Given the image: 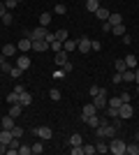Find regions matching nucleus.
<instances>
[{"label":"nucleus","instance_id":"52","mask_svg":"<svg viewBox=\"0 0 139 155\" xmlns=\"http://www.w3.org/2000/svg\"><path fill=\"white\" fill-rule=\"evenodd\" d=\"M100 49H102V44H100V42H93V39H91V51H100Z\"/></svg>","mask_w":139,"mask_h":155},{"label":"nucleus","instance_id":"41","mask_svg":"<svg viewBox=\"0 0 139 155\" xmlns=\"http://www.w3.org/2000/svg\"><path fill=\"white\" fill-rule=\"evenodd\" d=\"M49 97H51L53 102H60V91L58 88H51V91H49Z\"/></svg>","mask_w":139,"mask_h":155},{"label":"nucleus","instance_id":"4","mask_svg":"<svg viewBox=\"0 0 139 155\" xmlns=\"http://www.w3.org/2000/svg\"><path fill=\"white\" fill-rule=\"evenodd\" d=\"M33 132H35L37 137H40L42 141H49V139L53 137V130H51V127H46V125H40V127H35Z\"/></svg>","mask_w":139,"mask_h":155},{"label":"nucleus","instance_id":"5","mask_svg":"<svg viewBox=\"0 0 139 155\" xmlns=\"http://www.w3.org/2000/svg\"><path fill=\"white\" fill-rule=\"evenodd\" d=\"M30 39H46L49 37V30H46L44 26H37V28H33V32L28 35Z\"/></svg>","mask_w":139,"mask_h":155},{"label":"nucleus","instance_id":"2","mask_svg":"<svg viewBox=\"0 0 139 155\" xmlns=\"http://www.w3.org/2000/svg\"><path fill=\"white\" fill-rule=\"evenodd\" d=\"M125 146H127V143L121 141V139H116V137L109 139V150H111L114 155H125Z\"/></svg>","mask_w":139,"mask_h":155},{"label":"nucleus","instance_id":"19","mask_svg":"<svg viewBox=\"0 0 139 155\" xmlns=\"http://www.w3.org/2000/svg\"><path fill=\"white\" fill-rule=\"evenodd\" d=\"M16 51H19V46H14V44H5V46H2V56H5V58L14 56Z\"/></svg>","mask_w":139,"mask_h":155},{"label":"nucleus","instance_id":"8","mask_svg":"<svg viewBox=\"0 0 139 155\" xmlns=\"http://www.w3.org/2000/svg\"><path fill=\"white\" fill-rule=\"evenodd\" d=\"M19 146H21V139L14 137L12 141H9V146H7V155H19Z\"/></svg>","mask_w":139,"mask_h":155},{"label":"nucleus","instance_id":"30","mask_svg":"<svg viewBox=\"0 0 139 155\" xmlns=\"http://www.w3.org/2000/svg\"><path fill=\"white\" fill-rule=\"evenodd\" d=\"M102 93H107V91L100 88V86H91V88H88V95L91 97H98V95H102Z\"/></svg>","mask_w":139,"mask_h":155},{"label":"nucleus","instance_id":"1","mask_svg":"<svg viewBox=\"0 0 139 155\" xmlns=\"http://www.w3.org/2000/svg\"><path fill=\"white\" fill-rule=\"evenodd\" d=\"M95 134H98V139H114L116 137V127L107 123V118H102V123L95 127Z\"/></svg>","mask_w":139,"mask_h":155},{"label":"nucleus","instance_id":"34","mask_svg":"<svg viewBox=\"0 0 139 155\" xmlns=\"http://www.w3.org/2000/svg\"><path fill=\"white\" fill-rule=\"evenodd\" d=\"M114 67H116V72H125L127 65H125V58H118L116 63H114Z\"/></svg>","mask_w":139,"mask_h":155},{"label":"nucleus","instance_id":"36","mask_svg":"<svg viewBox=\"0 0 139 155\" xmlns=\"http://www.w3.org/2000/svg\"><path fill=\"white\" fill-rule=\"evenodd\" d=\"M111 32H114V35H118V37H123V35H125V26H123V23H118V26L111 28Z\"/></svg>","mask_w":139,"mask_h":155},{"label":"nucleus","instance_id":"28","mask_svg":"<svg viewBox=\"0 0 139 155\" xmlns=\"http://www.w3.org/2000/svg\"><path fill=\"white\" fill-rule=\"evenodd\" d=\"M49 49H51L53 53L63 51V42H58V39H51V42H49Z\"/></svg>","mask_w":139,"mask_h":155},{"label":"nucleus","instance_id":"6","mask_svg":"<svg viewBox=\"0 0 139 155\" xmlns=\"http://www.w3.org/2000/svg\"><path fill=\"white\" fill-rule=\"evenodd\" d=\"M95 114H98V107H95V104H86V107H84V109H81V120H86V118H91V116H95Z\"/></svg>","mask_w":139,"mask_h":155},{"label":"nucleus","instance_id":"7","mask_svg":"<svg viewBox=\"0 0 139 155\" xmlns=\"http://www.w3.org/2000/svg\"><path fill=\"white\" fill-rule=\"evenodd\" d=\"M16 46H19V51H23V53H26V51H30V49H33V39H30V37L26 35L23 39H19V42H16Z\"/></svg>","mask_w":139,"mask_h":155},{"label":"nucleus","instance_id":"45","mask_svg":"<svg viewBox=\"0 0 139 155\" xmlns=\"http://www.w3.org/2000/svg\"><path fill=\"white\" fill-rule=\"evenodd\" d=\"M21 0H5V5H7V9L12 12V9H16V5H19Z\"/></svg>","mask_w":139,"mask_h":155},{"label":"nucleus","instance_id":"43","mask_svg":"<svg viewBox=\"0 0 139 155\" xmlns=\"http://www.w3.org/2000/svg\"><path fill=\"white\" fill-rule=\"evenodd\" d=\"M107 118H118V109H114V107H107Z\"/></svg>","mask_w":139,"mask_h":155},{"label":"nucleus","instance_id":"46","mask_svg":"<svg viewBox=\"0 0 139 155\" xmlns=\"http://www.w3.org/2000/svg\"><path fill=\"white\" fill-rule=\"evenodd\" d=\"M9 74H12L14 79H19L21 74H23V70H21V67H16V65H14V67H12V72H9Z\"/></svg>","mask_w":139,"mask_h":155},{"label":"nucleus","instance_id":"53","mask_svg":"<svg viewBox=\"0 0 139 155\" xmlns=\"http://www.w3.org/2000/svg\"><path fill=\"white\" fill-rule=\"evenodd\" d=\"M7 12H9V9H7V5H5V2H0V19H2Z\"/></svg>","mask_w":139,"mask_h":155},{"label":"nucleus","instance_id":"44","mask_svg":"<svg viewBox=\"0 0 139 155\" xmlns=\"http://www.w3.org/2000/svg\"><path fill=\"white\" fill-rule=\"evenodd\" d=\"M12 19H14V14H12V12H7V14H5V16H2L0 21H2L5 26H12Z\"/></svg>","mask_w":139,"mask_h":155},{"label":"nucleus","instance_id":"55","mask_svg":"<svg viewBox=\"0 0 139 155\" xmlns=\"http://www.w3.org/2000/svg\"><path fill=\"white\" fill-rule=\"evenodd\" d=\"M130 42H132V37H130V35H127V32H125V35H123V44L127 46V44H130Z\"/></svg>","mask_w":139,"mask_h":155},{"label":"nucleus","instance_id":"20","mask_svg":"<svg viewBox=\"0 0 139 155\" xmlns=\"http://www.w3.org/2000/svg\"><path fill=\"white\" fill-rule=\"evenodd\" d=\"M107 21H109V23H111V28H114V26H118V23H123V16H121L118 12H111Z\"/></svg>","mask_w":139,"mask_h":155},{"label":"nucleus","instance_id":"39","mask_svg":"<svg viewBox=\"0 0 139 155\" xmlns=\"http://www.w3.org/2000/svg\"><path fill=\"white\" fill-rule=\"evenodd\" d=\"M53 12L58 14V16H63V14H67V7H65V5H63V2H58V5L53 7Z\"/></svg>","mask_w":139,"mask_h":155},{"label":"nucleus","instance_id":"17","mask_svg":"<svg viewBox=\"0 0 139 155\" xmlns=\"http://www.w3.org/2000/svg\"><path fill=\"white\" fill-rule=\"evenodd\" d=\"M67 143H70V146H81V143H84V137H81L79 132H74V134H70Z\"/></svg>","mask_w":139,"mask_h":155},{"label":"nucleus","instance_id":"29","mask_svg":"<svg viewBox=\"0 0 139 155\" xmlns=\"http://www.w3.org/2000/svg\"><path fill=\"white\" fill-rule=\"evenodd\" d=\"M49 23H51V14H49V12H42L40 14V26H49Z\"/></svg>","mask_w":139,"mask_h":155},{"label":"nucleus","instance_id":"24","mask_svg":"<svg viewBox=\"0 0 139 155\" xmlns=\"http://www.w3.org/2000/svg\"><path fill=\"white\" fill-rule=\"evenodd\" d=\"M84 123H88V127H93V130H95V127H98V125H100V123H102V118H100V116H98V114H95V116H91V118H86V120H84Z\"/></svg>","mask_w":139,"mask_h":155},{"label":"nucleus","instance_id":"58","mask_svg":"<svg viewBox=\"0 0 139 155\" xmlns=\"http://www.w3.org/2000/svg\"><path fill=\"white\" fill-rule=\"evenodd\" d=\"M137 141H139V132H137Z\"/></svg>","mask_w":139,"mask_h":155},{"label":"nucleus","instance_id":"3","mask_svg":"<svg viewBox=\"0 0 139 155\" xmlns=\"http://www.w3.org/2000/svg\"><path fill=\"white\" fill-rule=\"evenodd\" d=\"M132 116H134L132 104H130V102H123V104L118 107V118H123V120H130Z\"/></svg>","mask_w":139,"mask_h":155},{"label":"nucleus","instance_id":"54","mask_svg":"<svg viewBox=\"0 0 139 155\" xmlns=\"http://www.w3.org/2000/svg\"><path fill=\"white\" fill-rule=\"evenodd\" d=\"M102 30H104V32H111V23H109V21H104V23H102Z\"/></svg>","mask_w":139,"mask_h":155},{"label":"nucleus","instance_id":"22","mask_svg":"<svg viewBox=\"0 0 139 155\" xmlns=\"http://www.w3.org/2000/svg\"><path fill=\"white\" fill-rule=\"evenodd\" d=\"M125 153L127 155H139V141H132L125 146Z\"/></svg>","mask_w":139,"mask_h":155},{"label":"nucleus","instance_id":"49","mask_svg":"<svg viewBox=\"0 0 139 155\" xmlns=\"http://www.w3.org/2000/svg\"><path fill=\"white\" fill-rule=\"evenodd\" d=\"M12 134H14V137H19V139H21V137H23V127H16V125H14Z\"/></svg>","mask_w":139,"mask_h":155},{"label":"nucleus","instance_id":"10","mask_svg":"<svg viewBox=\"0 0 139 155\" xmlns=\"http://www.w3.org/2000/svg\"><path fill=\"white\" fill-rule=\"evenodd\" d=\"M93 104L98 107V111H104L107 109V93H102V95L93 97Z\"/></svg>","mask_w":139,"mask_h":155},{"label":"nucleus","instance_id":"18","mask_svg":"<svg viewBox=\"0 0 139 155\" xmlns=\"http://www.w3.org/2000/svg\"><path fill=\"white\" fill-rule=\"evenodd\" d=\"M19 104H23V107H30V104H33V95L23 91V93L19 95Z\"/></svg>","mask_w":139,"mask_h":155},{"label":"nucleus","instance_id":"25","mask_svg":"<svg viewBox=\"0 0 139 155\" xmlns=\"http://www.w3.org/2000/svg\"><path fill=\"white\" fill-rule=\"evenodd\" d=\"M86 9H88L91 14H95V12L100 9V0H86Z\"/></svg>","mask_w":139,"mask_h":155},{"label":"nucleus","instance_id":"42","mask_svg":"<svg viewBox=\"0 0 139 155\" xmlns=\"http://www.w3.org/2000/svg\"><path fill=\"white\" fill-rule=\"evenodd\" d=\"M7 102H9V104H16V102H19V93L12 91L9 95H7Z\"/></svg>","mask_w":139,"mask_h":155},{"label":"nucleus","instance_id":"15","mask_svg":"<svg viewBox=\"0 0 139 155\" xmlns=\"http://www.w3.org/2000/svg\"><path fill=\"white\" fill-rule=\"evenodd\" d=\"M137 63H139V56H134V53H127L125 56V65L130 70H137Z\"/></svg>","mask_w":139,"mask_h":155},{"label":"nucleus","instance_id":"35","mask_svg":"<svg viewBox=\"0 0 139 155\" xmlns=\"http://www.w3.org/2000/svg\"><path fill=\"white\" fill-rule=\"evenodd\" d=\"M109 14H111V12H109V9H104V7H100V9H98V12H95V16H98V19H109Z\"/></svg>","mask_w":139,"mask_h":155},{"label":"nucleus","instance_id":"37","mask_svg":"<svg viewBox=\"0 0 139 155\" xmlns=\"http://www.w3.org/2000/svg\"><path fill=\"white\" fill-rule=\"evenodd\" d=\"M19 155H33V146H26V143H21V146H19Z\"/></svg>","mask_w":139,"mask_h":155},{"label":"nucleus","instance_id":"48","mask_svg":"<svg viewBox=\"0 0 139 155\" xmlns=\"http://www.w3.org/2000/svg\"><path fill=\"white\" fill-rule=\"evenodd\" d=\"M65 77V70H63V67H58V70L53 72V79H63Z\"/></svg>","mask_w":139,"mask_h":155},{"label":"nucleus","instance_id":"27","mask_svg":"<svg viewBox=\"0 0 139 155\" xmlns=\"http://www.w3.org/2000/svg\"><path fill=\"white\" fill-rule=\"evenodd\" d=\"M53 39H58V42H65V39H70V37H67V30H65V28L56 30V32H53Z\"/></svg>","mask_w":139,"mask_h":155},{"label":"nucleus","instance_id":"26","mask_svg":"<svg viewBox=\"0 0 139 155\" xmlns=\"http://www.w3.org/2000/svg\"><path fill=\"white\" fill-rule=\"evenodd\" d=\"M0 125H2L5 130H14V118L9 116V114H7V116L2 118V120H0Z\"/></svg>","mask_w":139,"mask_h":155},{"label":"nucleus","instance_id":"59","mask_svg":"<svg viewBox=\"0 0 139 155\" xmlns=\"http://www.w3.org/2000/svg\"><path fill=\"white\" fill-rule=\"evenodd\" d=\"M137 7H139V5H137Z\"/></svg>","mask_w":139,"mask_h":155},{"label":"nucleus","instance_id":"11","mask_svg":"<svg viewBox=\"0 0 139 155\" xmlns=\"http://www.w3.org/2000/svg\"><path fill=\"white\" fill-rule=\"evenodd\" d=\"M46 49H49V42H46V39H33V51L42 53V51H46Z\"/></svg>","mask_w":139,"mask_h":155},{"label":"nucleus","instance_id":"47","mask_svg":"<svg viewBox=\"0 0 139 155\" xmlns=\"http://www.w3.org/2000/svg\"><path fill=\"white\" fill-rule=\"evenodd\" d=\"M121 100H123V102H132V93H121Z\"/></svg>","mask_w":139,"mask_h":155},{"label":"nucleus","instance_id":"23","mask_svg":"<svg viewBox=\"0 0 139 155\" xmlns=\"http://www.w3.org/2000/svg\"><path fill=\"white\" fill-rule=\"evenodd\" d=\"M121 74H123V81H125V84H134V70H130V67H127V70L121 72Z\"/></svg>","mask_w":139,"mask_h":155},{"label":"nucleus","instance_id":"57","mask_svg":"<svg viewBox=\"0 0 139 155\" xmlns=\"http://www.w3.org/2000/svg\"><path fill=\"white\" fill-rule=\"evenodd\" d=\"M134 84H139V67L134 70Z\"/></svg>","mask_w":139,"mask_h":155},{"label":"nucleus","instance_id":"33","mask_svg":"<svg viewBox=\"0 0 139 155\" xmlns=\"http://www.w3.org/2000/svg\"><path fill=\"white\" fill-rule=\"evenodd\" d=\"M81 148H84V155H95V153H98L93 143H81Z\"/></svg>","mask_w":139,"mask_h":155},{"label":"nucleus","instance_id":"13","mask_svg":"<svg viewBox=\"0 0 139 155\" xmlns=\"http://www.w3.org/2000/svg\"><path fill=\"white\" fill-rule=\"evenodd\" d=\"M14 139V134H12V130H0V143H5V146H9V141Z\"/></svg>","mask_w":139,"mask_h":155},{"label":"nucleus","instance_id":"56","mask_svg":"<svg viewBox=\"0 0 139 155\" xmlns=\"http://www.w3.org/2000/svg\"><path fill=\"white\" fill-rule=\"evenodd\" d=\"M7 153V146H5V143H0V155H5Z\"/></svg>","mask_w":139,"mask_h":155},{"label":"nucleus","instance_id":"51","mask_svg":"<svg viewBox=\"0 0 139 155\" xmlns=\"http://www.w3.org/2000/svg\"><path fill=\"white\" fill-rule=\"evenodd\" d=\"M63 70H65V74H70V72H72V70H74V65H72V63H70V60H67V63H65V65H63Z\"/></svg>","mask_w":139,"mask_h":155},{"label":"nucleus","instance_id":"21","mask_svg":"<svg viewBox=\"0 0 139 155\" xmlns=\"http://www.w3.org/2000/svg\"><path fill=\"white\" fill-rule=\"evenodd\" d=\"M74 49H77V39H65V42H63V51L72 53Z\"/></svg>","mask_w":139,"mask_h":155},{"label":"nucleus","instance_id":"9","mask_svg":"<svg viewBox=\"0 0 139 155\" xmlns=\"http://www.w3.org/2000/svg\"><path fill=\"white\" fill-rule=\"evenodd\" d=\"M77 49H79L81 53H88V51H91V39H88V37H79V39H77Z\"/></svg>","mask_w":139,"mask_h":155},{"label":"nucleus","instance_id":"38","mask_svg":"<svg viewBox=\"0 0 139 155\" xmlns=\"http://www.w3.org/2000/svg\"><path fill=\"white\" fill-rule=\"evenodd\" d=\"M121 104H123V100H121V97H111V100L107 102V107H114V109H118Z\"/></svg>","mask_w":139,"mask_h":155},{"label":"nucleus","instance_id":"32","mask_svg":"<svg viewBox=\"0 0 139 155\" xmlns=\"http://www.w3.org/2000/svg\"><path fill=\"white\" fill-rule=\"evenodd\" d=\"M0 70H2V72H7V74L12 72V65L7 63V58H5V56H0Z\"/></svg>","mask_w":139,"mask_h":155},{"label":"nucleus","instance_id":"31","mask_svg":"<svg viewBox=\"0 0 139 155\" xmlns=\"http://www.w3.org/2000/svg\"><path fill=\"white\" fill-rule=\"evenodd\" d=\"M95 150H98V153H107V150H109V146H107L104 139H98V143H95Z\"/></svg>","mask_w":139,"mask_h":155},{"label":"nucleus","instance_id":"14","mask_svg":"<svg viewBox=\"0 0 139 155\" xmlns=\"http://www.w3.org/2000/svg\"><path fill=\"white\" fill-rule=\"evenodd\" d=\"M23 109H26V107H23V104H19V102L12 104V107H9V116H12V118H19L21 114H23Z\"/></svg>","mask_w":139,"mask_h":155},{"label":"nucleus","instance_id":"40","mask_svg":"<svg viewBox=\"0 0 139 155\" xmlns=\"http://www.w3.org/2000/svg\"><path fill=\"white\" fill-rule=\"evenodd\" d=\"M33 153H35V155L44 153V143H42V141H35V143H33Z\"/></svg>","mask_w":139,"mask_h":155},{"label":"nucleus","instance_id":"12","mask_svg":"<svg viewBox=\"0 0 139 155\" xmlns=\"http://www.w3.org/2000/svg\"><path fill=\"white\" fill-rule=\"evenodd\" d=\"M30 65H33V60H30V56H19V58H16V67H21V70L26 72L28 67H30Z\"/></svg>","mask_w":139,"mask_h":155},{"label":"nucleus","instance_id":"50","mask_svg":"<svg viewBox=\"0 0 139 155\" xmlns=\"http://www.w3.org/2000/svg\"><path fill=\"white\" fill-rule=\"evenodd\" d=\"M111 81H114V84H121V81H123V74H121V72H116V74L111 77Z\"/></svg>","mask_w":139,"mask_h":155},{"label":"nucleus","instance_id":"16","mask_svg":"<svg viewBox=\"0 0 139 155\" xmlns=\"http://www.w3.org/2000/svg\"><path fill=\"white\" fill-rule=\"evenodd\" d=\"M67 56H70L67 51H58V53H56V67H63V65H65L67 60H70Z\"/></svg>","mask_w":139,"mask_h":155}]
</instances>
